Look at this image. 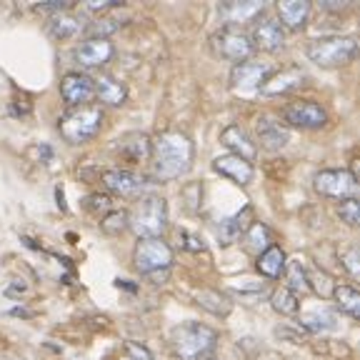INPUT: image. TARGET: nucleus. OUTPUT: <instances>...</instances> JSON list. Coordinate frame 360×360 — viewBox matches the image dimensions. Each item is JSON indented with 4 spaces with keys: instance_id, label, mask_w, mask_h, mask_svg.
I'll return each instance as SVG.
<instances>
[{
    "instance_id": "obj_3",
    "label": "nucleus",
    "mask_w": 360,
    "mask_h": 360,
    "mask_svg": "<svg viewBox=\"0 0 360 360\" xmlns=\"http://www.w3.org/2000/svg\"><path fill=\"white\" fill-rule=\"evenodd\" d=\"M128 228L141 238H160L168 228V205L160 195H146L128 213Z\"/></svg>"
},
{
    "instance_id": "obj_22",
    "label": "nucleus",
    "mask_w": 360,
    "mask_h": 360,
    "mask_svg": "<svg viewBox=\"0 0 360 360\" xmlns=\"http://www.w3.org/2000/svg\"><path fill=\"white\" fill-rule=\"evenodd\" d=\"M285 253H283L278 245H270L268 250H263V253L258 255V270H260V276L265 278H281L283 276V270H285Z\"/></svg>"
},
{
    "instance_id": "obj_40",
    "label": "nucleus",
    "mask_w": 360,
    "mask_h": 360,
    "mask_svg": "<svg viewBox=\"0 0 360 360\" xmlns=\"http://www.w3.org/2000/svg\"><path fill=\"white\" fill-rule=\"evenodd\" d=\"M6 360H18V358H6Z\"/></svg>"
},
{
    "instance_id": "obj_24",
    "label": "nucleus",
    "mask_w": 360,
    "mask_h": 360,
    "mask_svg": "<svg viewBox=\"0 0 360 360\" xmlns=\"http://www.w3.org/2000/svg\"><path fill=\"white\" fill-rule=\"evenodd\" d=\"M248 215H250V208H243V213L233 215V218L223 220V223L218 225V238H220V243H223V245H233V243H236L238 238L245 233L248 225L243 223V220H245Z\"/></svg>"
},
{
    "instance_id": "obj_7",
    "label": "nucleus",
    "mask_w": 360,
    "mask_h": 360,
    "mask_svg": "<svg viewBox=\"0 0 360 360\" xmlns=\"http://www.w3.org/2000/svg\"><path fill=\"white\" fill-rule=\"evenodd\" d=\"M133 263L143 276H150L158 270H168L173 263V250L163 238H143L133 250Z\"/></svg>"
},
{
    "instance_id": "obj_30",
    "label": "nucleus",
    "mask_w": 360,
    "mask_h": 360,
    "mask_svg": "<svg viewBox=\"0 0 360 360\" xmlns=\"http://www.w3.org/2000/svg\"><path fill=\"white\" fill-rule=\"evenodd\" d=\"M118 143H120V150L128 153L133 160H141V158H146L150 153V138L146 133H133Z\"/></svg>"
},
{
    "instance_id": "obj_20",
    "label": "nucleus",
    "mask_w": 360,
    "mask_h": 360,
    "mask_svg": "<svg viewBox=\"0 0 360 360\" xmlns=\"http://www.w3.org/2000/svg\"><path fill=\"white\" fill-rule=\"evenodd\" d=\"M278 18H281L283 30H300L308 22L310 15V3L308 0H281L278 3Z\"/></svg>"
},
{
    "instance_id": "obj_32",
    "label": "nucleus",
    "mask_w": 360,
    "mask_h": 360,
    "mask_svg": "<svg viewBox=\"0 0 360 360\" xmlns=\"http://www.w3.org/2000/svg\"><path fill=\"white\" fill-rule=\"evenodd\" d=\"M308 288L310 290H315L321 298H330L333 295V281L328 273H323V270H310L308 273Z\"/></svg>"
},
{
    "instance_id": "obj_13",
    "label": "nucleus",
    "mask_w": 360,
    "mask_h": 360,
    "mask_svg": "<svg viewBox=\"0 0 360 360\" xmlns=\"http://www.w3.org/2000/svg\"><path fill=\"white\" fill-rule=\"evenodd\" d=\"M103 186L120 198H138L143 191H146V180H143L138 173H133V170L110 168L103 173Z\"/></svg>"
},
{
    "instance_id": "obj_33",
    "label": "nucleus",
    "mask_w": 360,
    "mask_h": 360,
    "mask_svg": "<svg viewBox=\"0 0 360 360\" xmlns=\"http://www.w3.org/2000/svg\"><path fill=\"white\" fill-rule=\"evenodd\" d=\"M101 228L108 236H118V233H123L125 228H128V213H123V210H110V213L101 220Z\"/></svg>"
},
{
    "instance_id": "obj_11",
    "label": "nucleus",
    "mask_w": 360,
    "mask_h": 360,
    "mask_svg": "<svg viewBox=\"0 0 360 360\" xmlns=\"http://www.w3.org/2000/svg\"><path fill=\"white\" fill-rule=\"evenodd\" d=\"M248 38H250L253 51L258 48V51H265V53H276L285 45V30H283V25L276 18L263 15L255 20L253 33L248 35Z\"/></svg>"
},
{
    "instance_id": "obj_35",
    "label": "nucleus",
    "mask_w": 360,
    "mask_h": 360,
    "mask_svg": "<svg viewBox=\"0 0 360 360\" xmlns=\"http://www.w3.org/2000/svg\"><path fill=\"white\" fill-rule=\"evenodd\" d=\"M120 25H123V22L112 20V18H96V20L88 25V33H90V38H108V35L115 33Z\"/></svg>"
},
{
    "instance_id": "obj_23",
    "label": "nucleus",
    "mask_w": 360,
    "mask_h": 360,
    "mask_svg": "<svg viewBox=\"0 0 360 360\" xmlns=\"http://www.w3.org/2000/svg\"><path fill=\"white\" fill-rule=\"evenodd\" d=\"M243 245H245L248 253H255L260 255L263 250L270 248V231L268 225L263 223H250L243 233Z\"/></svg>"
},
{
    "instance_id": "obj_15",
    "label": "nucleus",
    "mask_w": 360,
    "mask_h": 360,
    "mask_svg": "<svg viewBox=\"0 0 360 360\" xmlns=\"http://www.w3.org/2000/svg\"><path fill=\"white\" fill-rule=\"evenodd\" d=\"M115 56V48L108 38H85L75 48V60L83 68H103Z\"/></svg>"
},
{
    "instance_id": "obj_2",
    "label": "nucleus",
    "mask_w": 360,
    "mask_h": 360,
    "mask_svg": "<svg viewBox=\"0 0 360 360\" xmlns=\"http://www.w3.org/2000/svg\"><path fill=\"white\" fill-rule=\"evenodd\" d=\"M103 108L96 103H88V105L70 108L68 112H63L60 120H58V130H60V138L70 146H83V143L93 141L103 128Z\"/></svg>"
},
{
    "instance_id": "obj_6",
    "label": "nucleus",
    "mask_w": 360,
    "mask_h": 360,
    "mask_svg": "<svg viewBox=\"0 0 360 360\" xmlns=\"http://www.w3.org/2000/svg\"><path fill=\"white\" fill-rule=\"evenodd\" d=\"M313 188H315V193H321L323 198L348 200V198H355V193H358V175L345 168L318 170V173L313 175Z\"/></svg>"
},
{
    "instance_id": "obj_18",
    "label": "nucleus",
    "mask_w": 360,
    "mask_h": 360,
    "mask_svg": "<svg viewBox=\"0 0 360 360\" xmlns=\"http://www.w3.org/2000/svg\"><path fill=\"white\" fill-rule=\"evenodd\" d=\"M220 143H223L231 155H238L248 163H253L255 155H258V146L253 143V138L240 128V125H228V128L220 133Z\"/></svg>"
},
{
    "instance_id": "obj_25",
    "label": "nucleus",
    "mask_w": 360,
    "mask_h": 360,
    "mask_svg": "<svg viewBox=\"0 0 360 360\" xmlns=\"http://www.w3.org/2000/svg\"><path fill=\"white\" fill-rule=\"evenodd\" d=\"M78 30H83V25H80L78 18L70 15V13H58V15L51 18V22H48V33L58 40L73 38Z\"/></svg>"
},
{
    "instance_id": "obj_31",
    "label": "nucleus",
    "mask_w": 360,
    "mask_h": 360,
    "mask_svg": "<svg viewBox=\"0 0 360 360\" xmlns=\"http://www.w3.org/2000/svg\"><path fill=\"white\" fill-rule=\"evenodd\" d=\"M300 323H303L308 330H328V328L335 326V318H333L328 310H310V313H305L303 318H300Z\"/></svg>"
},
{
    "instance_id": "obj_1",
    "label": "nucleus",
    "mask_w": 360,
    "mask_h": 360,
    "mask_svg": "<svg viewBox=\"0 0 360 360\" xmlns=\"http://www.w3.org/2000/svg\"><path fill=\"white\" fill-rule=\"evenodd\" d=\"M153 173L160 180H175L186 175L193 163V141L180 130H165L150 143Z\"/></svg>"
},
{
    "instance_id": "obj_39",
    "label": "nucleus",
    "mask_w": 360,
    "mask_h": 360,
    "mask_svg": "<svg viewBox=\"0 0 360 360\" xmlns=\"http://www.w3.org/2000/svg\"><path fill=\"white\" fill-rule=\"evenodd\" d=\"M118 6H123L120 0H90L88 3V8L90 11H110V8H118Z\"/></svg>"
},
{
    "instance_id": "obj_8",
    "label": "nucleus",
    "mask_w": 360,
    "mask_h": 360,
    "mask_svg": "<svg viewBox=\"0 0 360 360\" xmlns=\"http://www.w3.org/2000/svg\"><path fill=\"white\" fill-rule=\"evenodd\" d=\"M276 73V63L270 60H243L236 63L231 70V88L248 93V90H258L265 85V80Z\"/></svg>"
},
{
    "instance_id": "obj_27",
    "label": "nucleus",
    "mask_w": 360,
    "mask_h": 360,
    "mask_svg": "<svg viewBox=\"0 0 360 360\" xmlns=\"http://www.w3.org/2000/svg\"><path fill=\"white\" fill-rule=\"evenodd\" d=\"M195 300H198V305L200 308H205L208 313H213V315H228L231 313V308H233V303L225 295H220L218 290H200L195 295Z\"/></svg>"
},
{
    "instance_id": "obj_19",
    "label": "nucleus",
    "mask_w": 360,
    "mask_h": 360,
    "mask_svg": "<svg viewBox=\"0 0 360 360\" xmlns=\"http://www.w3.org/2000/svg\"><path fill=\"white\" fill-rule=\"evenodd\" d=\"M305 83V73L298 70V68H288V70H281V73H273L265 85L260 88L263 96H285V93H292V90H298L300 85Z\"/></svg>"
},
{
    "instance_id": "obj_34",
    "label": "nucleus",
    "mask_w": 360,
    "mask_h": 360,
    "mask_svg": "<svg viewBox=\"0 0 360 360\" xmlns=\"http://www.w3.org/2000/svg\"><path fill=\"white\" fill-rule=\"evenodd\" d=\"M338 215H340V220H343L345 225L355 228V225L360 223V202H358V198L340 200V205H338Z\"/></svg>"
},
{
    "instance_id": "obj_10",
    "label": "nucleus",
    "mask_w": 360,
    "mask_h": 360,
    "mask_svg": "<svg viewBox=\"0 0 360 360\" xmlns=\"http://www.w3.org/2000/svg\"><path fill=\"white\" fill-rule=\"evenodd\" d=\"M283 120L292 128L300 130H318L326 128L328 123V112L323 105H318L315 101H295L290 105H285L283 110Z\"/></svg>"
},
{
    "instance_id": "obj_29",
    "label": "nucleus",
    "mask_w": 360,
    "mask_h": 360,
    "mask_svg": "<svg viewBox=\"0 0 360 360\" xmlns=\"http://www.w3.org/2000/svg\"><path fill=\"white\" fill-rule=\"evenodd\" d=\"M288 276V283L290 285H285L288 290H292L295 295L298 292H308V270H305V265L300 263V260H290V263H285V270H283Z\"/></svg>"
},
{
    "instance_id": "obj_12",
    "label": "nucleus",
    "mask_w": 360,
    "mask_h": 360,
    "mask_svg": "<svg viewBox=\"0 0 360 360\" xmlns=\"http://www.w3.org/2000/svg\"><path fill=\"white\" fill-rule=\"evenodd\" d=\"M60 98L65 101L68 108L88 105L96 98L93 78H88L85 73H65L60 80Z\"/></svg>"
},
{
    "instance_id": "obj_28",
    "label": "nucleus",
    "mask_w": 360,
    "mask_h": 360,
    "mask_svg": "<svg viewBox=\"0 0 360 360\" xmlns=\"http://www.w3.org/2000/svg\"><path fill=\"white\" fill-rule=\"evenodd\" d=\"M270 303H273V310L281 315H295L300 310V298L292 290H288L285 285H281L276 292H273Z\"/></svg>"
},
{
    "instance_id": "obj_5",
    "label": "nucleus",
    "mask_w": 360,
    "mask_h": 360,
    "mask_svg": "<svg viewBox=\"0 0 360 360\" xmlns=\"http://www.w3.org/2000/svg\"><path fill=\"white\" fill-rule=\"evenodd\" d=\"M218 333L202 323H183L173 330V348L183 360H200L213 353Z\"/></svg>"
},
{
    "instance_id": "obj_21",
    "label": "nucleus",
    "mask_w": 360,
    "mask_h": 360,
    "mask_svg": "<svg viewBox=\"0 0 360 360\" xmlns=\"http://www.w3.org/2000/svg\"><path fill=\"white\" fill-rule=\"evenodd\" d=\"M93 85H96V98L101 103H105V105L118 108V105H123L125 98H128L125 83H120V80L110 73H101L96 80H93Z\"/></svg>"
},
{
    "instance_id": "obj_26",
    "label": "nucleus",
    "mask_w": 360,
    "mask_h": 360,
    "mask_svg": "<svg viewBox=\"0 0 360 360\" xmlns=\"http://www.w3.org/2000/svg\"><path fill=\"white\" fill-rule=\"evenodd\" d=\"M333 298H335L338 308L343 310L350 318H358L360 315V292L350 285H335L333 288Z\"/></svg>"
},
{
    "instance_id": "obj_17",
    "label": "nucleus",
    "mask_w": 360,
    "mask_h": 360,
    "mask_svg": "<svg viewBox=\"0 0 360 360\" xmlns=\"http://www.w3.org/2000/svg\"><path fill=\"white\" fill-rule=\"evenodd\" d=\"M213 170L223 175V178L238 183V186H250V183H253V178H255L253 163H248V160H243V158H238V155H231V153H228V155L215 158Z\"/></svg>"
},
{
    "instance_id": "obj_16",
    "label": "nucleus",
    "mask_w": 360,
    "mask_h": 360,
    "mask_svg": "<svg viewBox=\"0 0 360 360\" xmlns=\"http://www.w3.org/2000/svg\"><path fill=\"white\" fill-rule=\"evenodd\" d=\"M265 6L258 3V0H245V3H238V0H231V3H223L220 6V20L225 22V28H238L243 22L258 20L263 15Z\"/></svg>"
},
{
    "instance_id": "obj_14",
    "label": "nucleus",
    "mask_w": 360,
    "mask_h": 360,
    "mask_svg": "<svg viewBox=\"0 0 360 360\" xmlns=\"http://www.w3.org/2000/svg\"><path fill=\"white\" fill-rule=\"evenodd\" d=\"M255 141L265 148V150H283L290 141V130L285 123L270 118V115H260L255 120Z\"/></svg>"
},
{
    "instance_id": "obj_37",
    "label": "nucleus",
    "mask_w": 360,
    "mask_h": 360,
    "mask_svg": "<svg viewBox=\"0 0 360 360\" xmlns=\"http://www.w3.org/2000/svg\"><path fill=\"white\" fill-rule=\"evenodd\" d=\"M85 208L110 213V198H108V195H88V198H85Z\"/></svg>"
},
{
    "instance_id": "obj_4",
    "label": "nucleus",
    "mask_w": 360,
    "mask_h": 360,
    "mask_svg": "<svg viewBox=\"0 0 360 360\" xmlns=\"http://www.w3.org/2000/svg\"><path fill=\"white\" fill-rule=\"evenodd\" d=\"M358 56V40L353 35H328L308 43V58L321 68H343Z\"/></svg>"
},
{
    "instance_id": "obj_36",
    "label": "nucleus",
    "mask_w": 360,
    "mask_h": 360,
    "mask_svg": "<svg viewBox=\"0 0 360 360\" xmlns=\"http://www.w3.org/2000/svg\"><path fill=\"white\" fill-rule=\"evenodd\" d=\"M358 260H360V253H358V248H355V245H350V248H345V250H340V263H343V268L348 270V273L353 278L360 276Z\"/></svg>"
},
{
    "instance_id": "obj_38",
    "label": "nucleus",
    "mask_w": 360,
    "mask_h": 360,
    "mask_svg": "<svg viewBox=\"0 0 360 360\" xmlns=\"http://www.w3.org/2000/svg\"><path fill=\"white\" fill-rule=\"evenodd\" d=\"M73 8L70 0H45V3H38V11H53V13H68Z\"/></svg>"
},
{
    "instance_id": "obj_9",
    "label": "nucleus",
    "mask_w": 360,
    "mask_h": 360,
    "mask_svg": "<svg viewBox=\"0 0 360 360\" xmlns=\"http://www.w3.org/2000/svg\"><path fill=\"white\" fill-rule=\"evenodd\" d=\"M210 45H213L215 56L225 58V60H236V63H243L253 53L250 38H248L240 28H220L218 33L210 35Z\"/></svg>"
}]
</instances>
